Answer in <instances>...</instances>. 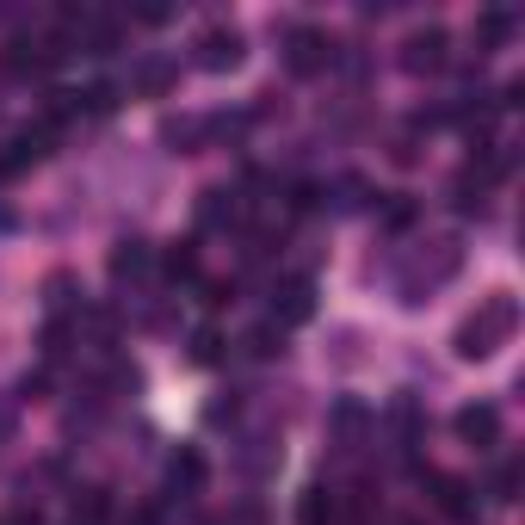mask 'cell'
<instances>
[{
    "label": "cell",
    "mask_w": 525,
    "mask_h": 525,
    "mask_svg": "<svg viewBox=\"0 0 525 525\" xmlns=\"http://www.w3.org/2000/svg\"><path fill=\"white\" fill-rule=\"evenodd\" d=\"M513 328H519V309H513V297H488L476 315H464L458 322V359H495L501 346L513 340Z\"/></svg>",
    "instance_id": "1"
},
{
    "label": "cell",
    "mask_w": 525,
    "mask_h": 525,
    "mask_svg": "<svg viewBox=\"0 0 525 525\" xmlns=\"http://www.w3.org/2000/svg\"><path fill=\"white\" fill-rule=\"evenodd\" d=\"M192 50H198V56H192L198 68H210V75H223V68H235V62H241V31H235V25H210L204 38L192 44Z\"/></svg>",
    "instance_id": "2"
},
{
    "label": "cell",
    "mask_w": 525,
    "mask_h": 525,
    "mask_svg": "<svg viewBox=\"0 0 525 525\" xmlns=\"http://www.w3.org/2000/svg\"><path fill=\"white\" fill-rule=\"evenodd\" d=\"M285 62H291V75H315V68H328V62H334V44L322 38V31L297 25V31H291V50H285Z\"/></svg>",
    "instance_id": "3"
},
{
    "label": "cell",
    "mask_w": 525,
    "mask_h": 525,
    "mask_svg": "<svg viewBox=\"0 0 525 525\" xmlns=\"http://www.w3.org/2000/svg\"><path fill=\"white\" fill-rule=\"evenodd\" d=\"M62 56H68L62 38H38V44H25V38H19V44L7 50V68H13V75H44V68H56Z\"/></svg>",
    "instance_id": "4"
},
{
    "label": "cell",
    "mask_w": 525,
    "mask_h": 525,
    "mask_svg": "<svg viewBox=\"0 0 525 525\" xmlns=\"http://www.w3.org/2000/svg\"><path fill=\"white\" fill-rule=\"evenodd\" d=\"M427 482H433V507H439L445 519H470L476 501H470V482H464V476H427Z\"/></svg>",
    "instance_id": "5"
},
{
    "label": "cell",
    "mask_w": 525,
    "mask_h": 525,
    "mask_svg": "<svg viewBox=\"0 0 525 525\" xmlns=\"http://www.w3.org/2000/svg\"><path fill=\"white\" fill-rule=\"evenodd\" d=\"M458 433H464L470 445H482V451H488V445L501 439V414L488 408V402H482V408H464V414H458Z\"/></svg>",
    "instance_id": "6"
},
{
    "label": "cell",
    "mask_w": 525,
    "mask_h": 525,
    "mask_svg": "<svg viewBox=\"0 0 525 525\" xmlns=\"http://www.w3.org/2000/svg\"><path fill=\"white\" fill-rule=\"evenodd\" d=\"M408 68H445V31H420V38H408Z\"/></svg>",
    "instance_id": "7"
},
{
    "label": "cell",
    "mask_w": 525,
    "mask_h": 525,
    "mask_svg": "<svg viewBox=\"0 0 525 525\" xmlns=\"http://www.w3.org/2000/svg\"><path fill=\"white\" fill-rule=\"evenodd\" d=\"M297 519H303V525H334V519H340L334 488H309V495L297 501Z\"/></svg>",
    "instance_id": "8"
},
{
    "label": "cell",
    "mask_w": 525,
    "mask_h": 525,
    "mask_svg": "<svg viewBox=\"0 0 525 525\" xmlns=\"http://www.w3.org/2000/svg\"><path fill=\"white\" fill-rule=\"evenodd\" d=\"M198 217H204V229H223V223H241V204H235V192H204Z\"/></svg>",
    "instance_id": "9"
},
{
    "label": "cell",
    "mask_w": 525,
    "mask_h": 525,
    "mask_svg": "<svg viewBox=\"0 0 525 525\" xmlns=\"http://www.w3.org/2000/svg\"><path fill=\"white\" fill-rule=\"evenodd\" d=\"M161 272L173 278V285H186V278H198V248H192V241H173V248L161 254Z\"/></svg>",
    "instance_id": "10"
},
{
    "label": "cell",
    "mask_w": 525,
    "mask_h": 525,
    "mask_svg": "<svg viewBox=\"0 0 525 525\" xmlns=\"http://www.w3.org/2000/svg\"><path fill=\"white\" fill-rule=\"evenodd\" d=\"M149 272V248L143 241H118L112 248V278H143Z\"/></svg>",
    "instance_id": "11"
},
{
    "label": "cell",
    "mask_w": 525,
    "mask_h": 525,
    "mask_svg": "<svg viewBox=\"0 0 525 525\" xmlns=\"http://www.w3.org/2000/svg\"><path fill=\"white\" fill-rule=\"evenodd\" d=\"M198 482H204V458H192V451H186V458H173V464H167V488H180V495H192Z\"/></svg>",
    "instance_id": "12"
},
{
    "label": "cell",
    "mask_w": 525,
    "mask_h": 525,
    "mask_svg": "<svg viewBox=\"0 0 525 525\" xmlns=\"http://www.w3.org/2000/svg\"><path fill=\"white\" fill-rule=\"evenodd\" d=\"M105 513H112V495H105V488H81V501H75V525H99Z\"/></svg>",
    "instance_id": "13"
},
{
    "label": "cell",
    "mask_w": 525,
    "mask_h": 525,
    "mask_svg": "<svg viewBox=\"0 0 525 525\" xmlns=\"http://www.w3.org/2000/svg\"><path fill=\"white\" fill-rule=\"evenodd\" d=\"M173 81H180V68H173V62H143V68H136V87H143V93H167Z\"/></svg>",
    "instance_id": "14"
},
{
    "label": "cell",
    "mask_w": 525,
    "mask_h": 525,
    "mask_svg": "<svg viewBox=\"0 0 525 525\" xmlns=\"http://www.w3.org/2000/svg\"><path fill=\"white\" fill-rule=\"evenodd\" d=\"M278 340H285L278 328H254V334L241 340V346H248V359H272V353H285V346H278Z\"/></svg>",
    "instance_id": "15"
},
{
    "label": "cell",
    "mask_w": 525,
    "mask_h": 525,
    "mask_svg": "<svg viewBox=\"0 0 525 525\" xmlns=\"http://www.w3.org/2000/svg\"><path fill=\"white\" fill-rule=\"evenodd\" d=\"M507 31H513V13H482V19H476V38H482V44H501Z\"/></svg>",
    "instance_id": "16"
},
{
    "label": "cell",
    "mask_w": 525,
    "mask_h": 525,
    "mask_svg": "<svg viewBox=\"0 0 525 525\" xmlns=\"http://www.w3.org/2000/svg\"><path fill=\"white\" fill-rule=\"evenodd\" d=\"M192 359H198V365H217V359H223V340L210 334V328H198V334H192Z\"/></svg>",
    "instance_id": "17"
},
{
    "label": "cell",
    "mask_w": 525,
    "mask_h": 525,
    "mask_svg": "<svg viewBox=\"0 0 525 525\" xmlns=\"http://www.w3.org/2000/svg\"><path fill=\"white\" fill-rule=\"evenodd\" d=\"M513 488H519V464H501L495 476H488V495L495 501H513Z\"/></svg>",
    "instance_id": "18"
},
{
    "label": "cell",
    "mask_w": 525,
    "mask_h": 525,
    "mask_svg": "<svg viewBox=\"0 0 525 525\" xmlns=\"http://www.w3.org/2000/svg\"><path fill=\"white\" fill-rule=\"evenodd\" d=\"M309 309H315V303H309V285H303V278H297V285L285 291V322H303Z\"/></svg>",
    "instance_id": "19"
},
{
    "label": "cell",
    "mask_w": 525,
    "mask_h": 525,
    "mask_svg": "<svg viewBox=\"0 0 525 525\" xmlns=\"http://www.w3.org/2000/svg\"><path fill=\"white\" fill-rule=\"evenodd\" d=\"M383 223H390V229H408V223H414V204H390V217H383Z\"/></svg>",
    "instance_id": "20"
},
{
    "label": "cell",
    "mask_w": 525,
    "mask_h": 525,
    "mask_svg": "<svg viewBox=\"0 0 525 525\" xmlns=\"http://www.w3.org/2000/svg\"><path fill=\"white\" fill-rule=\"evenodd\" d=\"M13 525H44V519H38V507H19V513H13Z\"/></svg>",
    "instance_id": "21"
}]
</instances>
